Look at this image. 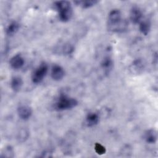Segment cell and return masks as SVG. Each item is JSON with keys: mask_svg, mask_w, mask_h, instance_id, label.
Wrapping results in <instances>:
<instances>
[{"mask_svg": "<svg viewBox=\"0 0 158 158\" xmlns=\"http://www.w3.org/2000/svg\"><path fill=\"white\" fill-rule=\"evenodd\" d=\"M139 29L141 33L147 35L151 30V23L148 20H144L139 22Z\"/></svg>", "mask_w": 158, "mask_h": 158, "instance_id": "5bb4252c", "label": "cell"}, {"mask_svg": "<svg viewBox=\"0 0 158 158\" xmlns=\"http://www.w3.org/2000/svg\"><path fill=\"white\" fill-rule=\"evenodd\" d=\"M14 156V149L10 146L6 147L2 150L1 154V157H13Z\"/></svg>", "mask_w": 158, "mask_h": 158, "instance_id": "e0dca14e", "label": "cell"}, {"mask_svg": "<svg viewBox=\"0 0 158 158\" xmlns=\"http://www.w3.org/2000/svg\"><path fill=\"white\" fill-rule=\"evenodd\" d=\"M108 29L113 32H123L127 28V23L122 19L121 12L118 9L112 10L107 19Z\"/></svg>", "mask_w": 158, "mask_h": 158, "instance_id": "6da1fadb", "label": "cell"}, {"mask_svg": "<svg viewBox=\"0 0 158 158\" xmlns=\"http://www.w3.org/2000/svg\"><path fill=\"white\" fill-rule=\"evenodd\" d=\"M94 149L96 151V152H97V154H99V155H102L106 153V148L104 146H103L102 144H101L100 143H96L94 145Z\"/></svg>", "mask_w": 158, "mask_h": 158, "instance_id": "ac0fdd59", "label": "cell"}, {"mask_svg": "<svg viewBox=\"0 0 158 158\" xmlns=\"http://www.w3.org/2000/svg\"><path fill=\"white\" fill-rule=\"evenodd\" d=\"M24 59L20 54H16L10 59L9 64L14 69H19L24 65Z\"/></svg>", "mask_w": 158, "mask_h": 158, "instance_id": "ba28073f", "label": "cell"}, {"mask_svg": "<svg viewBox=\"0 0 158 158\" xmlns=\"http://www.w3.org/2000/svg\"><path fill=\"white\" fill-rule=\"evenodd\" d=\"M99 121V115L95 112H89L86 117V123L88 127H91L96 125Z\"/></svg>", "mask_w": 158, "mask_h": 158, "instance_id": "30bf717a", "label": "cell"}, {"mask_svg": "<svg viewBox=\"0 0 158 158\" xmlns=\"http://www.w3.org/2000/svg\"><path fill=\"white\" fill-rule=\"evenodd\" d=\"M51 75L54 80L60 81L64 78L65 75V71L60 65L56 64L52 67Z\"/></svg>", "mask_w": 158, "mask_h": 158, "instance_id": "8992f818", "label": "cell"}, {"mask_svg": "<svg viewBox=\"0 0 158 158\" xmlns=\"http://www.w3.org/2000/svg\"><path fill=\"white\" fill-rule=\"evenodd\" d=\"M48 70V65L43 62L33 72L31 76V80L35 84L41 83L47 74Z\"/></svg>", "mask_w": 158, "mask_h": 158, "instance_id": "277c9868", "label": "cell"}, {"mask_svg": "<svg viewBox=\"0 0 158 158\" xmlns=\"http://www.w3.org/2000/svg\"><path fill=\"white\" fill-rule=\"evenodd\" d=\"M145 141L149 144H154L156 142L157 138V132L154 129H150L147 130L144 136Z\"/></svg>", "mask_w": 158, "mask_h": 158, "instance_id": "7c38bea8", "label": "cell"}, {"mask_svg": "<svg viewBox=\"0 0 158 158\" xmlns=\"http://www.w3.org/2000/svg\"><path fill=\"white\" fill-rule=\"evenodd\" d=\"M101 67L106 74H109L113 67V60L109 56H105L101 61Z\"/></svg>", "mask_w": 158, "mask_h": 158, "instance_id": "9c48e42d", "label": "cell"}, {"mask_svg": "<svg viewBox=\"0 0 158 158\" xmlns=\"http://www.w3.org/2000/svg\"><path fill=\"white\" fill-rule=\"evenodd\" d=\"M28 137V132L25 130H22L21 131H20V133L18 136V139L19 141H24L25 139H27Z\"/></svg>", "mask_w": 158, "mask_h": 158, "instance_id": "d6986e66", "label": "cell"}, {"mask_svg": "<svg viewBox=\"0 0 158 158\" xmlns=\"http://www.w3.org/2000/svg\"><path fill=\"white\" fill-rule=\"evenodd\" d=\"M77 5L80 6L83 9L89 8L95 4H96L98 1L96 0H89V1H76L74 2Z\"/></svg>", "mask_w": 158, "mask_h": 158, "instance_id": "9a60e30c", "label": "cell"}, {"mask_svg": "<svg viewBox=\"0 0 158 158\" xmlns=\"http://www.w3.org/2000/svg\"><path fill=\"white\" fill-rule=\"evenodd\" d=\"M143 14L141 9L137 6H133L130 10V17L131 21L134 23H138L141 22Z\"/></svg>", "mask_w": 158, "mask_h": 158, "instance_id": "52a82bcc", "label": "cell"}, {"mask_svg": "<svg viewBox=\"0 0 158 158\" xmlns=\"http://www.w3.org/2000/svg\"><path fill=\"white\" fill-rule=\"evenodd\" d=\"M31 108L27 105H20L17 108V114L19 117L22 120H28L32 115Z\"/></svg>", "mask_w": 158, "mask_h": 158, "instance_id": "5b68a950", "label": "cell"}, {"mask_svg": "<svg viewBox=\"0 0 158 158\" xmlns=\"http://www.w3.org/2000/svg\"><path fill=\"white\" fill-rule=\"evenodd\" d=\"M54 6L59 13V19L63 22H66L70 20L72 17L73 10L70 2L67 1H56Z\"/></svg>", "mask_w": 158, "mask_h": 158, "instance_id": "7a4b0ae2", "label": "cell"}, {"mask_svg": "<svg viewBox=\"0 0 158 158\" xmlns=\"http://www.w3.org/2000/svg\"><path fill=\"white\" fill-rule=\"evenodd\" d=\"M142 60L141 59H136L135 60L133 64L131 65V70L133 71V72L139 73V72L142 71V70L144 69V65Z\"/></svg>", "mask_w": 158, "mask_h": 158, "instance_id": "2e32d148", "label": "cell"}, {"mask_svg": "<svg viewBox=\"0 0 158 158\" xmlns=\"http://www.w3.org/2000/svg\"><path fill=\"white\" fill-rule=\"evenodd\" d=\"M20 27L19 23L16 21H13L7 26L6 32L8 36H12L15 35L19 30Z\"/></svg>", "mask_w": 158, "mask_h": 158, "instance_id": "4fadbf2b", "label": "cell"}, {"mask_svg": "<svg viewBox=\"0 0 158 158\" xmlns=\"http://www.w3.org/2000/svg\"><path fill=\"white\" fill-rule=\"evenodd\" d=\"M77 105V99L62 94L54 104V109L57 110H65L73 109Z\"/></svg>", "mask_w": 158, "mask_h": 158, "instance_id": "3957f363", "label": "cell"}, {"mask_svg": "<svg viewBox=\"0 0 158 158\" xmlns=\"http://www.w3.org/2000/svg\"><path fill=\"white\" fill-rule=\"evenodd\" d=\"M23 80L20 77H13L10 81V87L15 92H18L20 90L23 86Z\"/></svg>", "mask_w": 158, "mask_h": 158, "instance_id": "8fae6325", "label": "cell"}]
</instances>
